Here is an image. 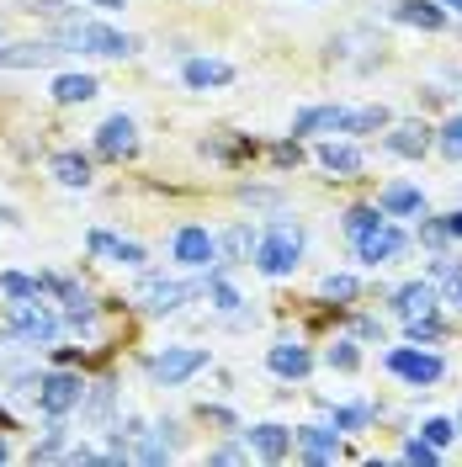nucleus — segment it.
<instances>
[{
	"instance_id": "47",
	"label": "nucleus",
	"mask_w": 462,
	"mask_h": 467,
	"mask_svg": "<svg viewBox=\"0 0 462 467\" xmlns=\"http://www.w3.org/2000/svg\"><path fill=\"white\" fill-rule=\"evenodd\" d=\"M5 457H11V446H5V436H0V462H5Z\"/></svg>"
},
{
	"instance_id": "28",
	"label": "nucleus",
	"mask_w": 462,
	"mask_h": 467,
	"mask_svg": "<svg viewBox=\"0 0 462 467\" xmlns=\"http://www.w3.org/2000/svg\"><path fill=\"white\" fill-rule=\"evenodd\" d=\"M436 154H441L446 165H462V112H452L436 128Z\"/></svg>"
},
{
	"instance_id": "37",
	"label": "nucleus",
	"mask_w": 462,
	"mask_h": 467,
	"mask_svg": "<svg viewBox=\"0 0 462 467\" xmlns=\"http://www.w3.org/2000/svg\"><path fill=\"white\" fill-rule=\"evenodd\" d=\"M324 361H330L335 372H356V367H362V350H356V340H335V346L324 350Z\"/></svg>"
},
{
	"instance_id": "19",
	"label": "nucleus",
	"mask_w": 462,
	"mask_h": 467,
	"mask_svg": "<svg viewBox=\"0 0 462 467\" xmlns=\"http://www.w3.org/2000/svg\"><path fill=\"white\" fill-rule=\"evenodd\" d=\"M377 207H383L388 218H420V213H425V192L409 186V181H388V186L377 192Z\"/></svg>"
},
{
	"instance_id": "43",
	"label": "nucleus",
	"mask_w": 462,
	"mask_h": 467,
	"mask_svg": "<svg viewBox=\"0 0 462 467\" xmlns=\"http://www.w3.org/2000/svg\"><path fill=\"white\" fill-rule=\"evenodd\" d=\"M207 457H213V462H245V446H213Z\"/></svg>"
},
{
	"instance_id": "26",
	"label": "nucleus",
	"mask_w": 462,
	"mask_h": 467,
	"mask_svg": "<svg viewBox=\"0 0 462 467\" xmlns=\"http://www.w3.org/2000/svg\"><path fill=\"white\" fill-rule=\"evenodd\" d=\"M96 324H101L96 303H90L86 292H75V297L64 303V329H75V335H96Z\"/></svg>"
},
{
	"instance_id": "31",
	"label": "nucleus",
	"mask_w": 462,
	"mask_h": 467,
	"mask_svg": "<svg viewBox=\"0 0 462 467\" xmlns=\"http://www.w3.org/2000/svg\"><path fill=\"white\" fill-rule=\"evenodd\" d=\"M319 297H330V303H356V297H362V282H356L351 271H330V276L319 282Z\"/></svg>"
},
{
	"instance_id": "18",
	"label": "nucleus",
	"mask_w": 462,
	"mask_h": 467,
	"mask_svg": "<svg viewBox=\"0 0 462 467\" xmlns=\"http://www.w3.org/2000/svg\"><path fill=\"white\" fill-rule=\"evenodd\" d=\"M48 175H54L58 186H69V192H86L90 186V154H80V149H54V154H48Z\"/></svg>"
},
{
	"instance_id": "10",
	"label": "nucleus",
	"mask_w": 462,
	"mask_h": 467,
	"mask_svg": "<svg viewBox=\"0 0 462 467\" xmlns=\"http://www.w3.org/2000/svg\"><path fill=\"white\" fill-rule=\"evenodd\" d=\"M133 149H139V122L128 112H112L96 128V154H101V160L122 165V160H133Z\"/></svg>"
},
{
	"instance_id": "24",
	"label": "nucleus",
	"mask_w": 462,
	"mask_h": 467,
	"mask_svg": "<svg viewBox=\"0 0 462 467\" xmlns=\"http://www.w3.org/2000/svg\"><path fill=\"white\" fill-rule=\"evenodd\" d=\"M96 75H58L54 86H48V96H54L58 107H86L90 96H96Z\"/></svg>"
},
{
	"instance_id": "17",
	"label": "nucleus",
	"mask_w": 462,
	"mask_h": 467,
	"mask_svg": "<svg viewBox=\"0 0 462 467\" xmlns=\"http://www.w3.org/2000/svg\"><path fill=\"white\" fill-rule=\"evenodd\" d=\"M58 54H69L58 37H48V43H11V48H0V69H43Z\"/></svg>"
},
{
	"instance_id": "22",
	"label": "nucleus",
	"mask_w": 462,
	"mask_h": 467,
	"mask_svg": "<svg viewBox=\"0 0 462 467\" xmlns=\"http://www.w3.org/2000/svg\"><path fill=\"white\" fill-rule=\"evenodd\" d=\"M346 107H303L292 117V139H314V133H341Z\"/></svg>"
},
{
	"instance_id": "14",
	"label": "nucleus",
	"mask_w": 462,
	"mask_h": 467,
	"mask_svg": "<svg viewBox=\"0 0 462 467\" xmlns=\"http://www.w3.org/2000/svg\"><path fill=\"white\" fill-rule=\"evenodd\" d=\"M383 149L388 154H399V160H425L436 149V133L425 122H394L388 133H383Z\"/></svg>"
},
{
	"instance_id": "8",
	"label": "nucleus",
	"mask_w": 462,
	"mask_h": 467,
	"mask_svg": "<svg viewBox=\"0 0 462 467\" xmlns=\"http://www.w3.org/2000/svg\"><path fill=\"white\" fill-rule=\"evenodd\" d=\"M171 255L175 265H186V271H213V265H224L218 261V234H207L203 223H181L171 239Z\"/></svg>"
},
{
	"instance_id": "7",
	"label": "nucleus",
	"mask_w": 462,
	"mask_h": 467,
	"mask_svg": "<svg viewBox=\"0 0 462 467\" xmlns=\"http://www.w3.org/2000/svg\"><path fill=\"white\" fill-rule=\"evenodd\" d=\"M80 404H86V378L80 372H69V367L43 372V382H37V409L43 414H75Z\"/></svg>"
},
{
	"instance_id": "25",
	"label": "nucleus",
	"mask_w": 462,
	"mask_h": 467,
	"mask_svg": "<svg viewBox=\"0 0 462 467\" xmlns=\"http://www.w3.org/2000/svg\"><path fill=\"white\" fill-rule=\"evenodd\" d=\"M394 117H388V107H356V112L341 117V133L346 139H367V133H383Z\"/></svg>"
},
{
	"instance_id": "4",
	"label": "nucleus",
	"mask_w": 462,
	"mask_h": 467,
	"mask_svg": "<svg viewBox=\"0 0 462 467\" xmlns=\"http://www.w3.org/2000/svg\"><path fill=\"white\" fill-rule=\"evenodd\" d=\"M383 367H388L399 382H409V388H436V382L446 378V356L415 346V340H409V346H394L388 356H383Z\"/></svg>"
},
{
	"instance_id": "35",
	"label": "nucleus",
	"mask_w": 462,
	"mask_h": 467,
	"mask_svg": "<svg viewBox=\"0 0 462 467\" xmlns=\"http://www.w3.org/2000/svg\"><path fill=\"white\" fill-rule=\"evenodd\" d=\"M420 244L441 255V250L452 244V229H446V218H425V213H420Z\"/></svg>"
},
{
	"instance_id": "3",
	"label": "nucleus",
	"mask_w": 462,
	"mask_h": 467,
	"mask_svg": "<svg viewBox=\"0 0 462 467\" xmlns=\"http://www.w3.org/2000/svg\"><path fill=\"white\" fill-rule=\"evenodd\" d=\"M58 43H64V48H80V54H96V58H128V54H139V37L107 27V22H80V16L58 22Z\"/></svg>"
},
{
	"instance_id": "44",
	"label": "nucleus",
	"mask_w": 462,
	"mask_h": 467,
	"mask_svg": "<svg viewBox=\"0 0 462 467\" xmlns=\"http://www.w3.org/2000/svg\"><path fill=\"white\" fill-rule=\"evenodd\" d=\"M441 218H446V229H452V239H462V207H457V213H441Z\"/></svg>"
},
{
	"instance_id": "9",
	"label": "nucleus",
	"mask_w": 462,
	"mask_h": 467,
	"mask_svg": "<svg viewBox=\"0 0 462 467\" xmlns=\"http://www.w3.org/2000/svg\"><path fill=\"white\" fill-rule=\"evenodd\" d=\"M351 244H356V261L377 271V265H394L399 255H404V250H409V234L399 229V223H388V218H383L373 234H362V239H351Z\"/></svg>"
},
{
	"instance_id": "40",
	"label": "nucleus",
	"mask_w": 462,
	"mask_h": 467,
	"mask_svg": "<svg viewBox=\"0 0 462 467\" xmlns=\"http://www.w3.org/2000/svg\"><path fill=\"white\" fill-rule=\"evenodd\" d=\"M441 303H446L452 314H462V265L452 271V276H446V292H441Z\"/></svg>"
},
{
	"instance_id": "30",
	"label": "nucleus",
	"mask_w": 462,
	"mask_h": 467,
	"mask_svg": "<svg viewBox=\"0 0 462 467\" xmlns=\"http://www.w3.org/2000/svg\"><path fill=\"white\" fill-rule=\"evenodd\" d=\"M207 303H213V308H218V314H239V303H245V297H239V287H234L229 276H218V271H213V276H207Z\"/></svg>"
},
{
	"instance_id": "21",
	"label": "nucleus",
	"mask_w": 462,
	"mask_h": 467,
	"mask_svg": "<svg viewBox=\"0 0 462 467\" xmlns=\"http://www.w3.org/2000/svg\"><path fill=\"white\" fill-rule=\"evenodd\" d=\"M394 22L420 27V32H441L446 27V5H436V0H399L394 5Z\"/></svg>"
},
{
	"instance_id": "27",
	"label": "nucleus",
	"mask_w": 462,
	"mask_h": 467,
	"mask_svg": "<svg viewBox=\"0 0 462 467\" xmlns=\"http://www.w3.org/2000/svg\"><path fill=\"white\" fill-rule=\"evenodd\" d=\"M388 213L377 202H356V207H346V218H341V229H346V239H362V234H373L377 223H383Z\"/></svg>"
},
{
	"instance_id": "46",
	"label": "nucleus",
	"mask_w": 462,
	"mask_h": 467,
	"mask_svg": "<svg viewBox=\"0 0 462 467\" xmlns=\"http://www.w3.org/2000/svg\"><path fill=\"white\" fill-rule=\"evenodd\" d=\"M441 5H446V11H457V16H462V0H441Z\"/></svg>"
},
{
	"instance_id": "36",
	"label": "nucleus",
	"mask_w": 462,
	"mask_h": 467,
	"mask_svg": "<svg viewBox=\"0 0 462 467\" xmlns=\"http://www.w3.org/2000/svg\"><path fill=\"white\" fill-rule=\"evenodd\" d=\"M0 292H5V297H43V282L27 276V271H5V276H0Z\"/></svg>"
},
{
	"instance_id": "41",
	"label": "nucleus",
	"mask_w": 462,
	"mask_h": 467,
	"mask_svg": "<svg viewBox=\"0 0 462 467\" xmlns=\"http://www.w3.org/2000/svg\"><path fill=\"white\" fill-rule=\"evenodd\" d=\"M239 197H245L250 207H277V202H282V197H277V192H266V186H245Z\"/></svg>"
},
{
	"instance_id": "48",
	"label": "nucleus",
	"mask_w": 462,
	"mask_h": 467,
	"mask_svg": "<svg viewBox=\"0 0 462 467\" xmlns=\"http://www.w3.org/2000/svg\"><path fill=\"white\" fill-rule=\"evenodd\" d=\"M457 436H462V414H457Z\"/></svg>"
},
{
	"instance_id": "15",
	"label": "nucleus",
	"mask_w": 462,
	"mask_h": 467,
	"mask_svg": "<svg viewBox=\"0 0 462 467\" xmlns=\"http://www.w3.org/2000/svg\"><path fill=\"white\" fill-rule=\"evenodd\" d=\"M314 160L335 175V181H356V175L367 171V154L356 144H346V139H324V144L314 149Z\"/></svg>"
},
{
	"instance_id": "5",
	"label": "nucleus",
	"mask_w": 462,
	"mask_h": 467,
	"mask_svg": "<svg viewBox=\"0 0 462 467\" xmlns=\"http://www.w3.org/2000/svg\"><path fill=\"white\" fill-rule=\"evenodd\" d=\"M207 367V346H165L160 356H149L144 372L154 378V388H181Z\"/></svg>"
},
{
	"instance_id": "6",
	"label": "nucleus",
	"mask_w": 462,
	"mask_h": 467,
	"mask_svg": "<svg viewBox=\"0 0 462 467\" xmlns=\"http://www.w3.org/2000/svg\"><path fill=\"white\" fill-rule=\"evenodd\" d=\"M207 282H171V276H144L139 287H133V303L144 308V314H175L181 303H192Z\"/></svg>"
},
{
	"instance_id": "29",
	"label": "nucleus",
	"mask_w": 462,
	"mask_h": 467,
	"mask_svg": "<svg viewBox=\"0 0 462 467\" xmlns=\"http://www.w3.org/2000/svg\"><path fill=\"white\" fill-rule=\"evenodd\" d=\"M330 425H335V431H346V436H356V431H367V425H373V404H335V409H330Z\"/></svg>"
},
{
	"instance_id": "16",
	"label": "nucleus",
	"mask_w": 462,
	"mask_h": 467,
	"mask_svg": "<svg viewBox=\"0 0 462 467\" xmlns=\"http://www.w3.org/2000/svg\"><path fill=\"white\" fill-rule=\"evenodd\" d=\"M181 80H186V90H224V86H234V64L229 58L197 54L181 64Z\"/></svg>"
},
{
	"instance_id": "39",
	"label": "nucleus",
	"mask_w": 462,
	"mask_h": 467,
	"mask_svg": "<svg viewBox=\"0 0 462 467\" xmlns=\"http://www.w3.org/2000/svg\"><path fill=\"white\" fill-rule=\"evenodd\" d=\"M271 160H277L282 171H292V165L303 160V149H298V139H282V144H271Z\"/></svg>"
},
{
	"instance_id": "32",
	"label": "nucleus",
	"mask_w": 462,
	"mask_h": 467,
	"mask_svg": "<svg viewBox=\"0 0 462 467\" xmlns=\"http://www.w3.org/2000/svg\"><path fill=\"white\" fill-rule=\"evenodd\" d=\"M399 462H409V467H441V446H431L425 436H409L404 446H399Z\"/></svg>"
},
{
	"instance_id": "45",
	"label": "nucleus",
	"mask_w": 462,
	"mask_h": 467,
	"mask_svg": "<svg viewBox=\"0 0 462 467\" xmlns=\"http://www.w3.org/2000/svg\"><path fill=\"white\" fill-rule=\"evenodd\" d=\"M86 5H96V11H122L128 0H86Z\"/></svg>"
},
{
	"instance_id": "2",
	"label": "nucleus",
	"mask_w": 462,
	"mask_h": 467,
	"mask_svg": "<svg viewBox=\"0 0 462 467\" xmlns=\"http://www.w3.org/2000/svg\"><path fill=\"white\" fill-rule=\"evenodd\" d=\"M5 324H11V335H22L32 346V356L37 350H54L58 335H64V319H58L43 297H11L5 303Z\"/></svg>"
},
{
	"instance_id": "11",
	"label": "nucleus",
	"mask_w": 462,
	"mask_h": 467,
	"mask_svg": "<svg viewBox=\"0 0 462 467\" xmlns=\"http://www.w3.org/2000/svg\"><path fill=\"white\" fill-rule=\"evenodd\" d=\"M292 436H298V457H303L309 467H330L341 451H346L335 425H298Z\"/></svg>"
},
{
	"instance_id": "13",
	"label": "nucleus",
	"mask_w": 462,
	"mask_h": 467,
	"mask_svg": "<svg viewBox=\"0 0 462 467\" xmlns=\"http://www.w3.org/2000/svg\"><path fill=\"white\" fill-rule=\"evenodd\" d=\"M266 372L282 378V382H303L309 372H314V356H309L303 340H277V346L266 350Z\"/></svg>"
},
{
	"instance_id": "20",
	"label": "nucleus",
	"mask_w": 462,
	"mask_h": 467,
	"mask_svg": "<svg viewBox=\"0 0 462 467\" xmlns=\"http://www.w3.org/2000/svg\"><path fill=\"white\" fill-rule=\"evenodd\" d=\"M388 303H394L399 319H415V314H436L441 308V292H436V282H404Z\"/></svg>"
},
{
	"instance_id": "34",
	"label": "nucleus",
	"mask_w": 462,
	"mask_h": 467,
	"mask_svg": "<svg viewBox=\"0 0 462 467\" xmlns=\"http://www.w3.org/2000/svg\"><path fill=\"white\" fill-rule=\"evenodd\" d=\"M86 399H90V420H96V425H107V420H112V409H117L112 382H96V388H86Z\"/></svg>"
},
{
	"instance_id": "38",
	"label": "nucleus",
	"mask_w": 462,
	"mask_h": 467,
	"mask_svg": "<svg viewBox=\"0 0 462 467\" xmlns=\"http://www.w3.org/2000/svg\"><path fill=\"white\" fill-rule=\"evenodd\" d=\"M420 436L431 441V446H441V451H446V446L457 441V420H441V414H431V420L420 425Z\"/></svg>"
},
{
	"instance_id": "12",
	"label": "nucleus",
	"mask_w": 462,
	"mask_h": 467,
	"mask_svg": "<svg viewBox=\"0 0 462 467\" xmlns=\"http://www.w3.org/2000/svg\"><path fill=\"white\" fill-rule=\"evenodd\" d=\"M245 441H250V451L266 457V462H282V457L298 451V436H292V425H282V420H260V425H250Z\"/></svg>"
},
{
	"instance_id": "1",
	"label": "nucleus",
	"mask_w": 462,
	"mask_h": 467,
	"mask_svg": "<svg viewBox=\"0 0 462 467\" xmlns=\"http://www.w3.org/2000/svg\"><path fill=\"white\" fill-rule=\"evenodd\" d=\"M303 244H309V229H303L298 218H288V213H277V218L260 229V239H256V271L260 276H271V282L292 276L298 261H303Z\"/></svg>"
},
{
	"instance_id": "33",
	"label": "nucleus",
	"mask_w": 462,
	"mask_h": 467,
	"mask_svg": "<svg viewBox=\"0 0 462 467\" xmlns=\"http://www.w3.org/2000/svg\"><path fill=\"white\" fill-rule=\"evenodd\" d=\"M404 335L415 346H436L441 340V319L436 314H415V319H404Z\"/></svg>"
},
{
	"instance_id": "42",
	"label": "nucleus",
	"mask_w": 462,
	"mask_h": 467,
	"mask_svg": "<svg viewBox=\"0 0 462 467\" xmlns=\"http://www.w3.org/2000/svg\"><path fill=\"white\" fill-rule=\"evenodd\" d=\"M356 340H377V346H383V324L377 319H356Z\"/></svg>"
},
{
	"instance_id": "23",
	"label": "nucleus",
	"mask_w": 462,
	"mask_h": 467,
	"mask_svg": "<svg viewBox=\"0 0 462 467\" xmlns=\"http://www.w3.org/2000/svg\"><path fill=\"white\" fill-rule=\"evenodd\" d=\"M256 239H260V234L250 229V223H229V229L218 234V261H224V265L250 261V255H256Z\"/></svg>"
}]
</instances>
